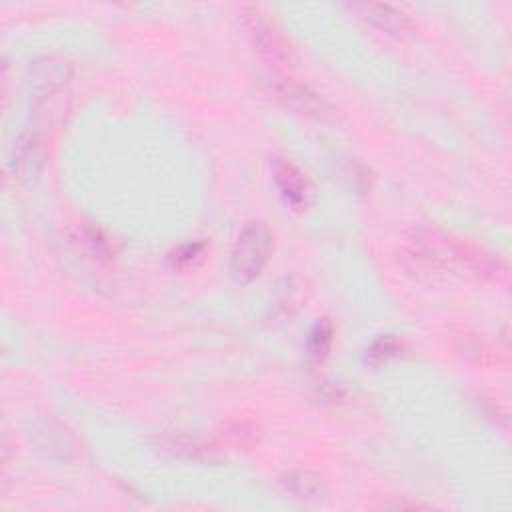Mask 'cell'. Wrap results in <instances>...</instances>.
Listing matches in <instances>:
<instances>
[{
    "label": "cell",
    "mask_w": 512,
    "mask_h": 512,
    "mask_svg": "<svg viewBox=\"0 0 512 512\" xmlns=\"http://www.w3.org/2000/svg\"><path fill=\"white\" fill-rule=\"evenodd\" d=\"M412 260L420 266L452 274L458 278H496L502 274L500 262L438 230H422L410 248Z\"/></svg>",
    "instance_id": "6da1fadb"
},
{
    "label": "cell",
    "mask_w": 512,
    "mask_h": 512,
    "mask_svg": "<svg viewBox=\"0 0 512 512\" xmlns=\"http://www.w3.org/2000/svg\"><path fill=\"white\" fill-rule=\"evenodd\" d=\"M274 248V238L268 226L260 220L248 222L230 252V276L236 284H250L254 282L262 270L266 268Z\"/></svg>",
    "instance_id": "7a4b0ae2"
},
{
    "label": "cell",
    "mask_w": 512,
    "mask_h": 512,
    "mask_svg": "<svg viewBox=\"0 0 512 512\" xmlns=\"http://www.w3.org/2000/svg\"><path fill=\"white\" fill-rule=\"evenodd\" d=\"M264 86L268 90V94L286 110L302 116V118H310V120H318V122H336L338 114L336 110L314 90H310L306 84L282 76L278 72H272L268 76H264Z\"/></svg>",
    "instance_id": "3957f363"
},
{
    "label": "cell",
    "mask_w": 512,
    "mask_h": 512,
    "mask_svg": "<svg viewBox=\"0 0 512 512\" xmlns=\"http://www.w3.org/2000/svg\"><path fill=\"white\" fill-rule=\"evenodd\" d=\"M70 62L60 56H44L30 70V98L38 106L54 98L70 80Z\"/></svg>",
    "instance_id": "277c9868"
},
{
    "label": "cell",
    "mask_w": 512,
    "mask_h": 512,
    "mask_svg": "<svg viewBox=\"0 0 512 512\" xmlns=\"http://www.w3.org/2000/svg\"><path fill=\"white\" fill-rule=\"evenodd\" d=\"M272 178L282 200L296 212H304L314 202V190L306 176L286 158H274Z\"/></svg>",
    "instance_id": "5b68a950"
},
{
    "label": "cell",
    "mask_w": 512,
    "mask_h": 512,
    "mask_svg": "<svg viewBox=\"0 0 512 512\" xmlns=\"http://www.w3.org/2000/svg\"><path fill=\"white\" fill-rule=\"evenodd\" d=\"M348 8L352 12H356L364 22L372 24L374 28H378L380 32L394 36V38H406L412 34L414 26L410 22V18L390 6V4H378V2H358V4H348Z\"/></svg>",
    "instance_id": "8992f818"
},
{
    "label": "cell",
    "mask_w": 512,
    "mask_h": 512,
    "mask_svg": "<svg viewBox=\"0 0 512 512\" xmlns=\"http://www.w3.org/2000/svg\"><path fill=\"white\" fill-rule=\"evenodd\" d=\"M246 16L248 34L260 56L266 58L270 64H282L284 60H288L290 50L280 32L266 18H262L258 10H250Z\"/></svg>",
    "instance_id": "52a82bcc"
},
{
    "label": "cell",
    "mask_w": 512,
    "mask_h": 512,
    "mask_svg": "<svg viewBox=\"0 0 512 512\" xmlns=\"http://www.w3.org/2000/svg\"><path fill=\"white\" fill-rule=\"evenodd\" d=\"M42 162H44V152L38 136L24 132L12 148V156L8 162L10 174L14 180L20 182H32L40 176L42 172Z\"/></svg>",
    "instance_id": "ba28073f"
},
{
    "label": "cell",
    "mask_w": 512,
    "mask_h": 512,
    "mask_svg": "<svg viewBox=\"0 0 512 512\" xmlns=\"http://www.w3.org/2000/svg\"><path fill=\"white\" fill-rule=\"evenodd\" d=\"M280 484L300 502L322 504L328 500V488L324 480L310 470H290L280 478Z\"/></svg>",
    "instance_id": "9c48e42d"
},
{
    "label": "cell",
    "mask_w": 512,
    "mask_h": 512,
    "mask_svg": "<svg viewBox=\"0 0 512 512\" xmlns=\"http://www.w3.org/2000/svg\"><path fill=\"white\" fill-rule=\"evenodd\" d=\"M40 438L38 444L42 446V450L58 456V458H72L76 454V440L74 436L60 424L54 422H46L40 430H38Z\"/></svg>",
    "instance_id": "30bf717a"
},
{
    "label": "cell",
    "mask_w": 512,
    "mask_h": 512,
    "mask_svg": "<svg viewBox=\"0 0 512 512\" xmlns=\"http://www.w3.org/2000/svg\"><path fill=\"white\" fill-rule=\"evenodd\" d=\"M332 336H334V330L328 320H320L312 326L308 340H306V350H308V356L312 362L318 364V362L326 360V356L330 354V348H332Z\"/></svg>",
    "instance_id": "8fae6325"
},
{
    "label": "cell",
    "mask_w": 512,
    "mask_h": 512,
    "mask_svg": "<svg viewBox=\"0 0 512 512\" xmlns=\"http://www.w3.org/2000/svg\"><path fill=\"white\" fill-rule=\"evenodd\" d=\"M224 436L230 440L234 446H252L258 440V432L252 424L248 422H234L226 428Z\"/></svg>",
    "instance_id": "7c38bea8"
},
{
    "label": "cell",
    "mask_w": 512,
    "mask_h": 512,
    "mask_svg": "<svg viewBox=\"0 0 512 512\" xmlns=\"http://www.w3.org/2000/svg\"><path fill=\"white\" fill-rule=\"evenodd\" d=\"M400 348H402V344H400L398 340H394V338H390V336H382V338H378V340L370 346L368 356H370L372 362H386V360L398 356V354H400Z\"/></svg>",
    "instance_id": "4fadbf2b"
},
{
    "label": "cell",
    "mask_w": 512,
    "mask_h": 512,
    "mask_svg": "<svg viewBox=\"0 0 512 512\" xmlns=\"http://www.w3.org/2000/svg\"><path fill=\"white\" fill-rule=\"evenodd\" d=\"M202 254V244H188V246H182L178 252L172 254V264L182 268V266H190L196 258H200Z\"/></svg>",
    "instance_id": "5bb4252c"
}]
</instances>
